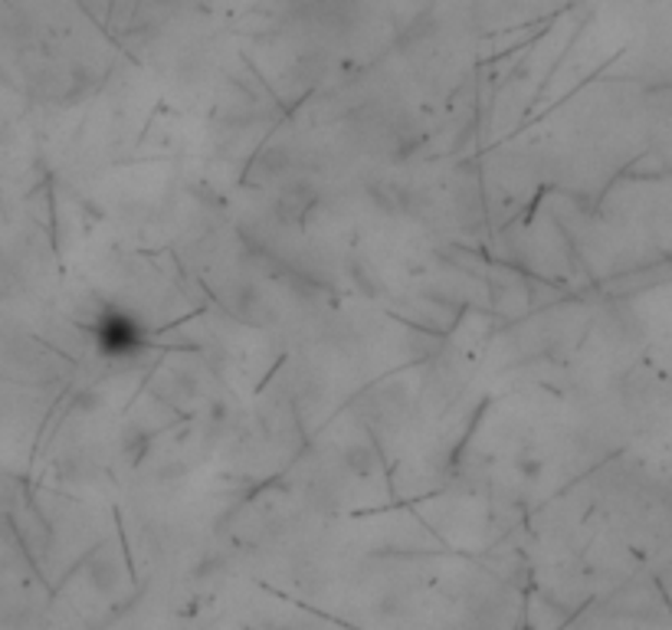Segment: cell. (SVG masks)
I'll use <instances>...</instances> for the list:
<instances>
[{
  "label": "cell",
  "mask_w": 672,
  "mask_h": 630,
  "mask_svg": "<svg viewBox=\"0 0 672 630\" xmlns=\"http://www.w3.org/2000/svg\"><path fill=\"white\" fill-rule=\"evenodd\" d=\"M96 348L109 358H132L145 348L142 322L125 309H106L93 325Z\"/></svg>",
  "instance_id": "1"
}]
</instances>
